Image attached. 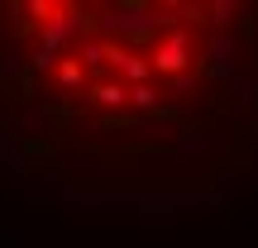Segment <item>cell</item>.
I'll return each mask as SVG.
<instances>
[{
    "mask_svg": "<svg viewBox=\"0 0 258 248\" xmlns=\"http://www.w3.org/2000/svg\"><path fill=\"white\" fill-rule=\"evenodd\" d=\"M57 81L62 86H82L86 76H82V62H77V57H62V62H57Z\"/></svg>",
    "mask_w": 258,
    "mask_h": 248,
    "instance_id": "cell-3",
    "label": "cell"
},
{
    "mask_svg": "<svg viewBox=\"0 0 258 248\" xmlns=\"http://www.w3.org/2000/svg\"><path fill=\"white\" fill-rule=\"evenodd\" d=\"M96 101H101V105H124L129 101V86L124 81H101V86H96Z\"/></svg>",
    "mask_w": 258,
    "mask_h": 248,
    "instance_id": "cell-2",
    "label": "cell"
},
{
    "mask_svg": "<svg viewBox=\"0 0 258 248\" xmlns=\"http://www.w3.org/2000/svg\"><path fill=\"white\" fill-rule=\"evenodd\" d=\"M191 53H196L191 34H186V29H167V38H158V48H153V72L158 76L182 72V67L191 62Z\"/></svg>",
    "mask_w": 258,
    "mask_h": 248,
    "instance_id": "cell-1",
    "label": "cell"
},
{
    "mask_svg": "<svg viewBox=\"0 0 258 248\" xmlns=\"http://www.w3.org/2000/svg\"><path fill=\"white\" fill-rule=\"evenodd\" d=\"M129 101H134L139 110H153V105H158V91H153V86H129Z\"/></svg>",
    "mask_w": 258,
    "mask_h": 248,
    "instance_id": "cell-4",
    "label": "cell"
}]
</instances>
